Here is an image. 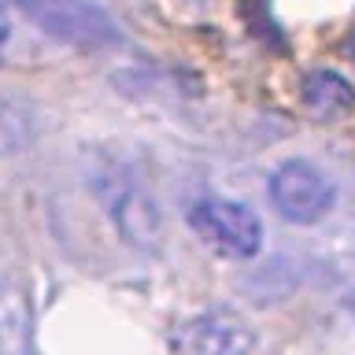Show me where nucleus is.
Returning <instances> with one entry per match:
<instances>
[{
	"label": "nucleus",
	"instance_id": "9d476101",
	"mask_svg": "<svg viewBox=\"0 0 355 355\" xmlns=\"http://www.w3.org/2000/svg\"><path fill=\"white\" fill-rule=\"evenodd\" d=\"M348 52H352V60H355V37L348 41Z\"/></svg>",
	"mask_w": 355,
	"mask_h": 355
},
{
	"label": "nucleus",
	"instance_id": "6e6552de",
	"mask_svg": "<svg viewBox=\"0 0 355 355\" xmlns=\"http://www.w3.org/2000/svg\"><path fill=\"white\" fill-rule=\"evenodd\" d=\"M8 37H11V26H8V15L0 8V63H4V49H8Z\"/></svg>",
	"mask_w": 355,
	"mask_h": 355
},
{
	"label": "nucleus",
	"instance_id": "f03ea898",
	"mask_svg": "<svg viewBox=\"0 0 355 355\" xmlns=\"http://www.w3.org/2000/svg\"><path fill=\"white\" fill-rule=\"evenodd\" d=\"M15 8L44 37L78 52H104L119 44V26L93 0H15Z\"/></svg>",
	"mask_w": 355,
	"mask_h": 355
},
{
	"label": "nucleus",
	"instance_id": "423d86ee",
	"mask_svg": "<svg viewBox=\"0 0 355 355\" xmlns=\"http://www.w3.org/2000/svg\"><path fill=\"white\" fill-rule=\"evenodd\" d=\"M300 100H304V111L315 122H340L355 111V89L348 78H340L337 71H311L304 74V85H300Z\"/></svg>",
	"mask_w": 355,
	"mask_h": 355
},
{
	"label": "nucleus",
	"instance_id": "0eeeda50",
	"mask_svg": "<svg viewBox=\"0 0 355 355\" xmlns=\"http://www.w3.org/2000/svg\"><path fill=\"white\" fill-rule=\"evenodd\" d=\"M0 355H30V307L19 285H0Z\"/></svg>",
	"mask_w": 355,
	"mask_h": 355
},
{
	"label": "nucleus",
	"instance_id": "20e7f679",
	"mask_svg": "<svg viewBox=\"0 0 355 355\" xmlns=\"http://www.w3.org/2000/svg\"><path fill=\"white\" fill-rule=\"evenodd\" d=\"M189 226L196 230V237L204 244L230 255V259H252L263 248V222L241 200H226V196L196 200L189 207Z\"/></svg>",
	"mask_w": 355,
	"mask_h": 355
},
{
	"label": "nucleus",
	"instance_id": "9b49d317",
	"mask_svg": "<svg viewBox=\"0 0 355 355\" xmlns=\"http://www.w3.org/2000/svg\"><path fill=\"white\" fill-rule=\"evenodd\" d=\"M0 152H4V137H0Z\"/></svg>",
	"mask_w": 355,
	"mask_h": 355
},
{
	"label": "nucleus",
	"instance_id": "39448f33",
	"mask_svg": "<svg viewBox=\"0 0 355 355\" xmlns=\"http://www.w3.org/2000/svg\"><path fill=\"white\" fill-rule=\"evenodd\" d=\"M171 355H252V329L237 311H196L174 329Z\"/></svg>",
	"mask_w": 355,
	"mask_h": 355
},
{
	"label": "nucleus",
	"instance_id": "f257e3e1",
	"mask_svg": "<svg viewBox=\"0 0 355 355\" xmlns=\"http://www.w3.org/2000/svg\"><path fill=\"white\" fill-rule=\"evenodd\" d=\"M93 193L104 207V215L111 218V226L130 248H137L144 255H155L163 248V207L159 196L152 193L148 178L130 155L119 152H100L93 163Z\"/></svg>",
	"mask_w": 355,
	"mask_h": 355
},
{
	"label": "nucleus",
	"instance_id": "7ed1b4c3",
	"mask_svg": "<svg viewBox=\"0 0 355 355\" xmlns=\"http://www.w3.org/2000/svg\"><path fill=\"white\" fill-rule=\"evenodd\" d=\"M274 211L293 226H315L337 204V185L326 171H318L307 159H285L274 166L270 182H266Z\"/></svg>",
	"mask_w": 355,
	"mask_h": 355
},
{
	"label": "nucleus",
	"instance_id": "1a4fd4ad",
	"mask_svg": "<svg viewBox=\"0 0 355 355\" xmlns=\"http://www.w3.org/2000/svg\"><path fill=\"white\" fill-rule=\"evenodd\" d=\"M344 311H348V315H352V322H355V288H352L348 296H344Z\"/></svg>",
	"mask_w": 355,
	"mask_h": 355
}]
</instances>
